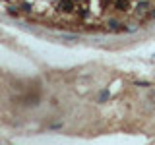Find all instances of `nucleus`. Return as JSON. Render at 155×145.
<instances>
[{
  "instance_id": "obj_1",
  "label": "nucleus",
  "mask_w": 155,
  "mask_h": 145,
  "mask_svg": "<svg viewBox=\"0 0 155 145\" xmlns=\"http://www.w3.org/2000/svg\"><path fill=\"white\" fill-rule=\"evenodd\" d=\"M58 8H60L62 12H74V0H62V2L58 4Z\"/></svg>"
},
{
  "instance_id": "obj_2",
  "label": "nucleus",
  "mask_w": 155,
  "mask_h": 145,
  "mask_svg": "<svg viewBox=\"0 0 155 145\" xmlns=\"http://www.w3.org/2000/svg\"><path fill=\"white\" fill-rule=\"evenodd\" d=\"M107 97H109V91H103V93L99 95V101H101V103H103V101L107 99Z\"/></svg>"
},
{
  "instance_id": "obj_3",
  "label": "nucleus",
  "mask_w": 155,
  "mask_h": 145,
  "mask_svg": "<svg viewBox=\"0 0 155 145\" xmlns=\"http://www.w3.org/2000/svg\"><path fill=\"white\" fill-rule=\"evenodd\" d=\"M21 6H23V10H27V12H31V4H27V2H23V4H21Z\"/></svg>"
},
{
  "instance_id": "obj_4",
  "label": "nucleus",
  "mask_w": 155,
  "mask_h": 145,
  "mask_svg": "<svg viewBox=\"0 0 155 145\" xmlns=\"http://www.w3.org/2000/svg\"><path fill=\"white\" fill-rule=\"evenodd\" d=\"M10 10V14H12V16H18V10L16 8H8Z\"/></svg>"
}]
</instances>
